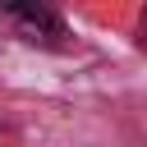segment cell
I'll list each match as a JSON object with an SVG mask.
<instances>
[{
  "label": "cell",
  "instance_id": "obj_1",
  "mask_svg": "<svg viewBox=\"0 0 147 147\" xmlns=\"http://www.w3.org/2000/svg\"><path fill=\"white\" fill-rule=\"evenodd\" d=\"M0 9L14 18L18 37L32 41V46H64L69 41V28L51 5H0Z\"/></svg>",
  "mask_w": 147,
  "mask_h": 147
},
{
  "label": "cell",
  "instance_id": "obj_2",
  "mask_svg": "<svg viewBox=\"0 0 147 147\" xmlns=\"http://www.w3.org/2000/svg\"><path fill=\"white\" fill-rule=\"evenodd\" d=\"M138 51L147 55V9H142V18H138Z\"/></svg>",
  "mask_w": 147,
  "mask_h": 147
}]
</instances>
